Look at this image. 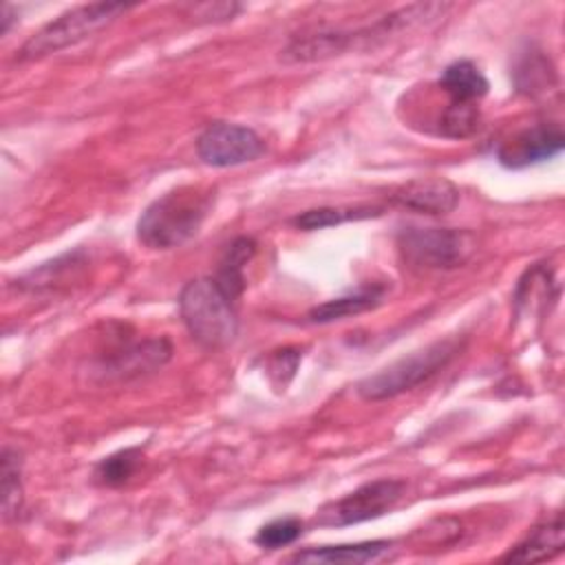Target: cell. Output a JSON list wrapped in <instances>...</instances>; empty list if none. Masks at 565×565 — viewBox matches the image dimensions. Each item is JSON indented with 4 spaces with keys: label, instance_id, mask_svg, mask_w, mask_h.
Returning <instances> with one entry per match:
<instances>
[{
    "label": "cell",
    "instance_id": "obj_1",
    "mask_svg": "<svg viewBox=\"0 0 565 565\" xmlns=\"http://www.w3.org/2000/svg\"><path fill=\"white\" fill-rule=\"evenodd\" d=\"M214 192L179 185L154 199L137 221V238L150 249H174L188 243L212 210Z\"/></svg>",
    "mask_w": 565,
    "mask_h": 565
},
{
    "label": "cell",
    "instance_id": "obj_2",
    "mask_svg": "<svg viewBox=\"0 0 565 565\" xmlns=\"http://www.w3.org/2000/svg\"><path fill=\"white\" fill-rule=\"evenodd\" d=\"M179 313L188 333L205 349H223L238 333L234 298L214 278L190 280L179 296Z\"/></svg>",
    "mask_w": 565,
    "mask_h": 565
},
{
    "label": "cell",
    "instance_id": "obj_3",
    "mask_svg": "<svg viewBox=\"0 0 565 565\" xmlns=\"http://www.w3.org/2000/svg\"><path fill=\"white\" fill-rule=\"evenodd\" d=\"M461 347L463 342L459 338L437 340L419 351H413L411 355L395 360L382 371L364 377L355 391L366 402H382V399L397 397L406 391H413L422 382L430 380L441 369H446L459 355Z\"/></svg>",
    "mask_w": 565,
    "mask_h": 565
},
{
    "label": "cell",
    "instance_id": "obj_4",
    "mask_svg": "<svg viewBox=\"0 0 565 565\" xmlns=\"http://www.w3.org/2000/svg\"><path fill=\"white\" fill-rule=\"evenodd\" d=\"M135 4L124 2H93L75 7L55 20L46 22L38 33H33L20 49V60H40L51 53H57L62 49H68L93 33L108 26L113 20H117L121 13L132 9Z\"/></svg>",
    "mask_w": 565,
    "mask_h": 565
},
{
    "label": "cell",
    "instance_id": "obj_5",
    "mask_svg": "<svg viewBox=\"0 0 565 565\" xmlns=\"http://www.w3.org/2000/svg\"><path fill=\"white\" fill-rule=\"evenodd\" d=\"M397 245L404 260L422 269H455L461 267L477 249L475 236L452 227H404L397 234Z\"/></svg>",
    "mask_w": 565,
    "mask_h": 565
},
{
    "label": "cell",
    "instance_id": "obj_6",
    "mask_svg": "<svg viewBox=\"0 0 565 565\" xmlns=\"http://www.w3.org/2000/svg\"><path fill=\"white\" fill-rule=\"evenodd\" d=\"M404 481L399 479H375L369 481L342 499L324 503L316 512V523L324 527H344L362 521L377 519L395 508L404 494Z\"/></svg>",
    "mask_w": 565,
    "mask_h": 565
},
{
    "label": "cell",
    "instance_id": "obj_7",
    "mask_svg": "<svg viewBox=\"0 0 565 565\" xmlns=\"http://www.w3.org/2000/svg\"><path fill=\"white\" fill-rule=\"evenodd\" d=\"M265 152L260 135L241 124H210L196 139V154L205 166L234 168L256 161Z\"/></svg>",
    "mask_w": 565,
    "mask_h": 565
},
{
    "label": "cell",
    "instance_id": "obj_8",
    "mask_svg": "<svg viewBox=\"0 0 565 565\" xmlns=\"http://www.w3.org/2000/svg\"><path fill=\"white\" fill-rule=\"evenodd\" d=\"M563 141L565 139L558 126H532L503 141L497 157L505 168L516 170L556 157L563 150Z\"/></svg>",
    "mask_w": 565,
    "mask_h": 565
},
{
    "label": "cell",
    "instance_id": "obj_9",
    "mask_svg": "<svg viewBox=\"0 0 565 565\" xmlns=\"http://www.w3.org/2000/svg\"><path fill=\"white\" fill-rule=\"evenodd\" d=\"M391 201L411 212L441 216L457 207L459 188L444 177H419L399 185Z\"/></svg>",
    "mask_w": 565,
    "mask_h": 565
},
{
    "label": "cell",
    "instance_id": "obj_10",
    "mask_svg": "<svg viewBox=\"0 0 565 565\" xmlns=\"http://www.w3.org/2000/svg\"><path fill=\"white\" fill-rule=\"evenodd\" d=\"M391 550V541H364L347 545H322L296 552L294 563H324V565H362L377 561Z\"/></svg>",
    "mask_w": 565,
    "mask_h": 565
},
{
    "label": "cell",
    "instance_id": "obj_11",
    "mask_svg": "<svg viewBox=\"0 0 565 565\" xmlns=\"http://www.w3.org/2000/svg\"><path fill=\"white\" fill-rule=\"evenodd\" d=\"M565 545V527H563V516L556 514L552 521L534 527L519 545H514L503 561L505 563H539L554 558L561 554Z\"/></svg>",
    "mask_w": 565,
    "mask_h": 565
},
{
    "label": "cell",
    "instance_id": "obj_12",
    "mask_svg": "<svg viewBox=\"0 0 565 565\" xmlns=\"http://www.w3.org/2000/svg\"><path fill=\"white\" fill-rule=\"evenodd\" d=\"M439 86L450 97V102H461V104H475L488 93L486 75L470 60H457L448 64L441 71Z\"/></svg>",
    "mask_w": 565,
    "mask_h": 565
},
{
    "label": "cell",
    "instance_id": "obj_13",
    "mask_svg": "<svg viewBox=\"0 0 565 565\" xmlns=\"http://www.w3.org/2000/svg\"><path fill=\"white\" fill-rule=\"evenodd\" d=\"M384 298V287L371 285V287H362L358 291H351L347 296L327 300L318 307H313L309 311V320L311 322H333V320H342L347 316H358L364 313L373 307H377Z\"/></svg>",
    "mask_w": 565,
    "mask_h": 565
},
{
    "label": "cell",
    "instance_id": "obj_14",
    "mask_svg": "<svg viewBox=\"0 0 565 565\" xmlns=\"http://www.w3.org/2000/svg\"><path fill=\"white\" fill-rule=\"evenodd\" d=\"M256 252V243L247 236H241L236 241H232L218 263V271L214 276V280L221 285V289L230 296V298H238L243 287H245V278H243V267L249 263V258Z\"/></svg>",
    "mask_w": 565,
    "mask_h": 565
},
{
    "label": "cell",
    "instance_id": "obj_15",
    "mask_svg": "<svg viewBox=\"0 0 565 565\" xmlns=\"http://www.w3.org/2000/svg\"><path fill=\"white\" fill-rule=\"evenodd\" d=\"M170 344L168 340H146L141 344H135L121 353L115 355L113 371L119 375H139L146 371H152L157 366H163L170 360Z\"/></svg>",
    "mask_w": 565,
    "mask_h": 565
},
{
    "label": "cell",
    "instance_id": "obj_16",
    "mask_svg": "<svg viewBox=\"0 0 565 565\" xmlns=\"http://www.w3.org/2000/svg\"><path fill=\"white\" fill-rule=\"evenodd\" d=\"M382 207H373V205H355V207H316V210H307L298 216L291 218V225L305 232L311 230H324V227H333V225H342L349 221H362V218H373L380 216Z\"/></svg>",
    "mask_w": 565,
    "mask_h": 565
},
{
    "label": "cell",
    "instance_id": "obj_17",
    "mask_svg": "<svg viewBox=\"0 0 565 565\" xmlns=\"http://www.w3.org/2000/svg\"><path fill=\"white\" fill-rule=\"evenodd\" d=\"M141 461V448L132 446V448H124L110 457H104L97 466H95V479L102 486H121L126 483L132 472L137 470Z\"/></svg>",
    "mask_w": 565,
    "mask_h": 565
},
{
    "label": "cell",
    "instance_id": "obj_18",
    "mask_svg": "<svg viewBox=\"0 0 565 565\" xmlns=\"http://www.w3.org/2000/svg\"><path fill=\"white\" fill-rule=\"evenodd\" d=\"M2 510L4 519H15L22 510L20 457L11 448L2 450Z\"/></svg>",
    "mask_w": 565,
    "mask_h": 565
},
{
    "label": "cell",
    "instance_id": "obj_19",
    "mask_svg": "<svg viewBox=\"0 0 565 565\" xmlns=\"http://www.w3.org/2000/svg\"><path fill=\"white\" fill-rule=\"evenodd\" d=\"M477 128H479V108L475 104L450 102L439 121V132L450 139L470 137Z\"/></svg>",
    "mask_w": 565,
    "mask_h": 565
},
{
    "label": "cell",
    "instance_id": "obj_20",
    "mask_svg": "<svg viewBox=\"0 0 565 565\" xmlns=\"http://www.w3.org/2000/svg\"><path fill=\"white\" fill-rule=\"evenodd\" d=\"M554 84V68L550 66V60H545L541 53H532L523 60V64L516 68V86L525 93L545 90Z\"/></svg>",
    "mask_w": 565,
    "mask_h": 565
},
{
    "label": "cell",
    "instance_id": "obj_21",
    "mask_svg": "<svg viewBox=\"0 0 565 565\" xmlns=\"http://www.w3.org/2000/svg\"><path fill=\"white\" fill-rule=\"evenodd\" d=\"M300 534H302V523L294 516H287V519H276V521L265 523L256 532L254 543L265 550H278V547L294 543Z\"/></svg>",
    "mask_w": 565,
    "mask_h": 565
},
{
    "label": "cell",
    "instance_id": "obj_22",
    "mask_svg": "<svg viewBox=\"0 0 565 565\" xmlns=\"http://www.w3.org/2000/svg\"><path fill=\"white\" fill-rule=\"evenodd\" d=\"M11 15H13V9L9 4H2V9H0V33L2 35H7L11 29V22H13Z\"/></svg>",
    "mask_w": 565,
    "mask_h": 565
}]
</instances>
